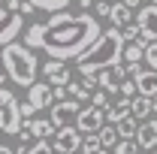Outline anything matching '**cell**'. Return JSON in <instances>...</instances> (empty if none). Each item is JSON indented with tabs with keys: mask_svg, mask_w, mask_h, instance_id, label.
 <instances>
[{
	"mask_svg": "<svg viewBox=\"0 0 157 154\" xmlns=\"http://www.w3.org/2000/svg\"><path fill=\"white\" fill-rule=\"evenodd\" d=\"M103 33L91 12H55L42 24V52L55 60H76Z\"/></svg>",
	"mask_w": 157,
	"mask_h": 154,
	"instance_id": "obj_1",
	"label": "cell"
},
{
	"mask_svg": "<svg viewBox=\"0 0 157 154\" xmlns=\"http://www.w3.org/2000/svg\"><path fill=\"white\" fill-rule=\"evenodd\" d=\"M124 45H127V42L121 37V30H118V27H106V30L76 58V70L82 76H97L100 70H109V67H115L118 60H121Z\"/></svg>",
	"mask_w": 157,
	"mask_h": 154,
	"instance_id": "obj_2",
	"label": "cell"
},
{
	"mask_svg": "<svg viewBox=\"0 0 157 154\" xmlns=\"http://www.w3.org/2000/svg\"><path fill=\"white\" fill-rule=\"evenodd\" d=\"M0 67L6 79L12 85H21V88H30L36 82V73H39V60L33 55V48H27L24 42H9L0 48Z\"/></svg>",
	"mask_w": 157,
	"mask_h": 154,
	"instance_id": "obj_3",
	"label": "cell"
},
{
	"mask_svg": "<svg viewBox=\"0 0 157 154\" xmlns=\"http://www.w3.org/2000/svg\"><path fill=\"white\" fill-rule=\"evenodd\" d=\"M21 130V103L9 88H0V133L18 136Z\"/></svg>",
	"mask_w": 157,
	"mask_h": 154,
	"instance_id": "obj_4",
	"label": "cell"
},
{
	"mask_svg": "<svg viewBox=\"0 0 157 154\" xmlns=\"http://www.w3.org/2000/svg\"><path fill=\"white\" fill-rule=\"evenodd\" d=\"M136 24H139V45L145 48L148 42H157V6L154 3H145L136 9Z\"/></svg>",
	"mask_w": 157,
	"mask_h": 154,
	"instance_id": "obj_5",
	"label": "cell"
},
{
	"mask_svg": "<svg viewBox=\"0 0 157 154\" xmlns=\"http://www.w3.org/2000/svg\"><path fill=\"white\" fill-rule=\"evenodd\" d=\"M21 30H24V15L0 6V48L15 42V37H21Z\"/></svg>",
	"mask_w": 157,
	"mask_h": 154,
	"instance_id": "obj_6",
	"label": "cell"
},
{
	"mask_svg": "<svg viewBox=\"0 0 157 154\" xmlns=\"http://www.w3.org/2000/svg\"><path fill=\"white\" fill-rule=\"evenodd\" d=\"M78 109H82V103L73 100V97H70V100H58V103H52V109H48V121H52L55 127H73Z\"/></svg>",
	"mask_w": 157,
	"mask_h": 154,
	"instance_id": "obj_7",
	"label": "cell"
},
{
	"mask_svg": "<svg viewBox=\"0 0 157 154\" xmlns=\"http://www.w3.org/2000/svg\"><path fill=\"white\" fill-rule=\"evenodd\" d=\"M55 133H58V127L48 118H24L21 121V130H18V139L21 142H30V139H48Z\"/></svg>",
	"mask_w": 157,
	"mask_h": 154,
	"instance_id": "obj_8",
	"label": "cell"
},
{
	"mask_svg": "<svg viewBox=\"0 0 157 154\" xmlns=\"http://www.w3.org/2000/svg\"><path fill=\"white\" fill-rule=\"evenodd\" d=\"M103 124H106V109H97V106H91V103L78 109V115H76V130H78L82 136L97 133Z\"/></svg>",
	"mask_w": 157,
	"mask_h": 154,
	"instance_id": "obj_9",
	"label": "cell"
},
{
	"mask_svg": "<svg viewBox=\"0 0 157 154\" xmlns=\"http://www.w3.org/2000/svg\"><path fill=\"white\" fill-rule=\"evenodd\" d=\"M82 139H85V136L76 130V124H73V127H58V133L52 136L55 154H76L78 148H82Z\"/></svg>",
	"mask_w": 157,
	"mask_h": 154,
	"instance_id": "obj_10",
	"label": "cell"
},
{
	"mask_svg": "<svg viewBox=\"0 0 157 154\" xmlns=\"http://www.w3.org/2000/svg\"><path fill=\"white\" fill-rule=\"evenodd\" d=\"M42 76H45V82L55 88V85H70L73 73H70L67 60H55V58H48L45 64H42Z\"/></svg>",
	"mask_w": 157,
	"mask_h": 154,
	"instance_id": "obj_11",
	"label": "cell"
},
{
	"mask_svg": "<svg viewBox=\"0 0 157 154\" xmlns=\"http://www.w3.org/2000/svg\"><path fill=\"white\" fill-rule=\"evenodd\" d=\"M133 142H136L142 151H154L157 148V118H148V121H139L136 127V136H133Z\"/></svg>",
	"mask_w": 157,
	"mask_h": 154,
	"instance_id": "obj_12",
	"label": "cell"
},
{
	"mask_svg": "<svg viewBox=\"0 0 157 154\" xmlns=\"http://www.w3.org/2000/svg\"><path fill=\"white\" fill-rule=\"evenodd\" d=\"M27 103L33 106V109H52V103H55V97H52V85L48 82H33L30 88H27Z\"/></svg>",
	"mask_w": 157,
	"mask_h": 154,
	"instance_id": "obj_13",
	"label": "cell"
},
{
	"mask_svg": "<svg viewBox=\"0 0 157 154\" xmlns=\"http://www.w3.org/2000/svg\"><path fill=\"white\" fill-rule=\"evenodd\" d=\"M109 21H112V27H127V24H133L136 21V9H130V6H124L121 0L112 3V12H109Z\"/></svg>",
	"mask_w": 157,
	"mask_h": 154,
	"instance_id": "obj_14",
	"label": "cell"
},
{
	"mask_svg": "<svg viewBox=\"0 0 157 154\" xmlns=\"http://www.w3.org/2000/svg\"><path fill=\"white\" fill-rule=\"evenodd\" d=\"M133 82H136V94H142V97H157V73H154V70H142Z\"/></svg>",
	"mask_w": 157,
	"mask_h": 154,
	"instance_id": "obj_15",
	"label": "cell"
},
{
	"mask_svg": "<svg viewBox=\"0 0 157 154\" xmlns=\"http://www.w3.org/2000/svg\"><path fill=\"white\" fill-rule=\"evenodd\" d=\"M154 112V97H142L136 94L130 100V115L136 118V121H148V115Z\"/></svg>",
	"mask_w": 157,
	"mask_h": 154,
	"instance_id": "obj_16",
	"label": "cell"
},
{
	"mask_svg": "<svg viewBox=\"0 0 157 154\" xmlns=\"http://www.w3.org/2000/svg\"><path fill=\"white\" fill-rule=\"evenodd\" d=\"M124 118H130V100H127V97H121L115 106H112V103L106 106V124H118V121H124Z\"/></svg>",
	"mask_w": 157,
	"mask_h": 154,
	"instance_id": "obj_17",
	"label": "cell"
},
{
	"mask_svg": "<svg viewBox=\"0 0 157 154\" xmlns=\"http://www.w3.org/2000/svg\"><path fill=\"white\" fill-rule=\"evenodd\" d=\"M27 3H30L36 12H52V15H55V12H63L67 6H73L78 0H27Z\"/></svg>",
	"mask_w": 157,
	"mask_h": 154,
	"instance_id": "obj_18",
	"label": "cell"
},
{
	"mask_svg": "<svg viewBox=\"0 0 157 154\" xmlns=\"http://www.w3.org/2000/svg\"><path fill=\"white\" fill-rule=\"evenodd\" d=\"M97 139H100V148H103V151L115 148V145H118V133H115V124H103V127L97 130Z\"/></svg>",
	"mask_w": 157,
	"mask_h": 154,
	"instance_id": "obj_19",
	"label": "cell"
},
{
	"mask_svg": "<svg viewBox=\"0 0 157 154\" xmlns=\"http://www.w3.org/2000/svg\"><path fill=\"white\" fill-rule=\"evenodd\" d=\"M15 154H55V145H52L48 139H36V142H30L27 148L21 145V148H18Z\"/></svg>",
	"mask_w": 157,
	"mask_h": 154,
	"instance_id": "obj_20",
	"label": "cell"
},
{
	"mask_svg": "<svg viewBox=\"0 0 157 154\" xmlns=\"http://www.w3.org/2000/svg\"><path fill=\"white\" fill-rule=\"evenodd\" d=\"M136 127H139V121L130 115V118H124V121L115 124V133H118V139H133L136 136Z\"/></svg>",
	"mask_w": 157,
	"mask_h": 154,
	"instance_id": "obj_21",
	"label": "cell"
},
{
	"mask_svg": "<svg viewBox=\"0 0 157 154\" xmlns=\"http://www.w3.org/2000/svg\"><path fill=\"white\" fill-rule=\"evenodd\" d=\"M24 45H27V48H42V24H30V27H27Z\"/></svg>",
	"mask_w": 157,
	"mask_h": 154,
	"instance_id": "obj_22",
	"label": "cell"
},
{
	"mask_svg": "<svg viewBox=\"0 0 157 154\" xmlns=\"http://www.w3.org/2000/svg\"><path fill=\"white\" fill-rule=\"evenodd\" d=\"M67 94L73 97V100H78V103H85V100H91V91L82 85V82H73L70 79V85H67Z\"/></svg>",
	"mask_w": 157,
	"mask_h": 154,
	"instance_id": "obj_23",
	"label": "cell"
},
{
	"mask_svg": "<svg viewBox=\"0 0 157 154\" xmlns=\"http://www.w3.org/2000/svg\"><path fill=\"white\" fill-rule=\"evenodd\" d=\"M121 58L127 60V64H142V45H139V42H127Z\"/></svg>",
	"mask_w": 157,
	"mask_h": 154,
	"instance_id": "obj_24",
	"label": "cell"
},
{
	"mask_svg": "<svg viewBox=\"0 0 157 154\" xmlns=\"http://www.w3.org/2000/svg\"><path fill=\"white\" fill-rule=\"evenodd\" d=\"M78 151H82V154H103L97 133H88V136H85V139H82V148H78Z\"/></svg>",
	"mask_w": 157,
	"mask_h": 154,
	"instance_id": "obj_25",
	"label": "cell"
},
{
	"mask_svg": "<svg viewBox=\"0 0 157 154\" xmlns=\"http://www.w3.org/2000/svg\"><path fill=\"white\" fill-rule=\"evenodd\" d=\"M142 58H145V64H148V70L157 73V42H148V45L142 48Z\"/></svg>",
	"mask_w": 157,
	"mask_h": 154,
	"instance_id": "obj_26",
	"label": "cell"
},
{
	"mask_svg": "<svg viewBox=\"0 0 157 154\" xmlns=\"http://www.w3.org/2000/svg\"><path fill=\"white\" fill-rule=\"evenodd\" d=\"M139 145L133 142V139H118V145L112 148V154H136Z\"/></svg>",
	"mask_w": 157,
	"mask_h": 154,
	"instance_id": "obj_27",
	"label": "cell"
},
{
	"mask_svg": "<svg viewBox=\"0 0 157 154\" xmlns=\"http://www.w3.org/2000/svg\"><path fill=\"white\" fill-rule=\"evenodd\" d=\"M91 106H97V109H106V106H109V94H106L103 88H94V91H91Z\"/></svg>",
	"mask_w": 157,
	"mask_h": 154,
	"instance_id": "obj_28",
	"label": "cell"
},
{
	"mask_svg": "<svg viewBox=\"0 0 157 154\" xmlns=\"http://www.w3.org/2000/svg\"><path fill=\"white\" fill-rule=\"evenodd\" d=\"M118 94L127 97V100H133V97H136V82H133V79H124L121 88H118Z\"/></svg>",
	"mask_w": 157,
	"mask_h": 154,
	"instance_id": "obj_29",
	"label": "cell"
},
{
	"mask_svg": "<svg viewBox=\"0 0 157 154\" xmlns=\"http://www.w3.org/2000/svg\"><path fill=\"white\" fill-rule=\"evenodd\" d=\"M121 37H124V42H136V39H139V24L133 21V24L121 27Z\"/></svg>",
	"mask_w": 157,
	"mask_h": 154,
	"instance_id": "obj_30",
	"label": "cell"
},
{
	"mask_svg": "<svg viewBox=\"0 0 157 154\" xmlns=\"http://www.w3.org/2000/svg\"><path fill=\"white\" fill-rule=\"evenodd\" d=\"M94 12H97V18H109V12H112V3H103V0H97V3H94Z\"/></svg>",
	"mask_w": 157,
	"mask_h": 154,
	"instance_id": "obj_31",
	"label": "cell"
},
{
	"mask_svg": "<svg viewBox=\"0 0 157 154\" xmlns=\"http://www.w3.org/2000/svg\"><path fill=\"white\" fill-rule=\"evenodd\" d=\"M52 97H55V103L58 100H67V85H55L52 88Z\"/></svg>",
	"mask_w": 157,
	"mask_h": 154,
	"instance_id": "obj_32",
	"label": "cell"
},
{
	"mask_svg": "<svg viewBox=\"0 0 157 154\" xmlns=\"http://www.w3.org/2000/svg\"><path fill=\"white\" fill-rule=\"evenodd\" d=\"M33 115H36V109H33V106L24 100V103H21V121H24V118H33Z\"/></svg>",
	"mask_w": 157,
	"mask_h": 154,
	"instance_id": "obj_33",
	"label": "cell"
},
{
	"mask_svg": "<svg viewBox=\"0 0 157 154\" xmlns=\"http://www.w3.org/2000/svg\"><path fill=\"white\" fill-rule=\"evenodd\" d=\"M18 12H21V15H30V12H36V9H33L27 0H21V9H18Z\"/></svg>",
	"mask_w": 157,
	"mask_h": 154,
	"instance_id": "obj_34",
	"label": "cell"
},
{
	"mask_svg": "<svg viewBox=\"0 0 157 154\" xmlns=\"http://www.w3.org/2000/svg\"><path fill=\"white\" fill-rule=\"evenodd\" d=\"M6 9H9V12H18V9H21V0H6Z\"/></svg>",
	"mask_w": 157,
	"mask_h": 154,
	"instance_id": "obj_35",
	"label": "cell"
},
{
	"mask_svg": "<svg viewBox=\"0 0 157 154\" xmlns=\"http://www.w3.org/2000/svg\"><path fill=\"white\" fill-rule=\"evenodd\" d=\"M78 6L82 9H94V0H78Z\"/></svg>",
	"mask_w": 157,
	"mask_h": 154,
	"instance_id": "obj_36",
	"label": "cell"
},
{
	"mask_svg": "<svg viewBox=\"0 0 157 154\" xmlns=\"http://www.w3.org/2000/svg\"><path fill=\"white\" fill-rule=\"evenodd\" d=\"M124 6H130V9H139V0H121Z\"/></svg>",
	"mask_w": 157,
	"mask_h": 154,
	"instance_id": "obj_37",
	"label": "cell"
},
{
	"mask_svg": "<svg viewBox=\"0 0 157 154\" xmlns=\"http://www.w3.org/2000/svg\"><path fill=\"white\" fill-rule=\"evenodd\" d=\"M0 154H15V151H12L9 145H0Z\"/></svg>",
	"mask_w": 157,
	"mask_h": 154,
	"instance_id": "obj_38",
	"label": "cell"
},
{
	"mask_svg": "<svg viewBox=\"0 0 157 154\" xmlns=\"http://www.w3.org/2000/svg\"><path fill=\"white\" fill-rule=\"evenodd\" d=\"M3 82H6V73H3V67H0V85H3Z\"/></svg>",
	"mask_w": 157,
	"mask_h": 154,
	"instance_id": "obj_39",
	"label": "cell"
},
{
	"mask_svg": "<svg viewBox=\"0 0 157 154\" xmlns=\"http://www.w3.org/2000/svg\"><path fill=\"white\" fill-rule=\"evenodd\" d=\"M154 112H157V97H154Z\"/></svg>",
	"mask_w": 157,
	"mask_h": 154,
	"instance_id": "obj_40",
	"label": "cell"
},
{
	"mask_svg": "<svg viewBox=\"0 0 157 154\" xmlns=\"http://www.w3.org/2000/svg\"><path fill=\"white\" fill-rule=\"evenodd\" d=\"M103 3H115V0H103Z\"/></svg>",
	"mask_w": 157,
	"mask_h": 154,
	"instance_id": "obj_41",
	"label": "cell"
},
{
	"mask_svg": "<svg viewBox=\"0 0 157 154\" xmlns=\"http://www.w3.org/2000/svg\"><path fill=\"white\" fill-rule=\"evenodd\" d=\"M148 3H154V6H157V0H148Z\"/></svg>",
	"mask_w": 157,
	"mask_h": 154,
	"instance_id": "obj_42",
	"label": "cell"
},
{
	"mask_svg": "<svg viewBox=\"0 0 157 154\" xmlns=\"http://www.w3.org/2000/svg\"><path fill=\"white\" fill-rule=\"evenodd\" d=\"M3 3H6V0H0V6H3Z\"/></svg>",
	"mask_w": 157,
	"mask_h": 154,
	"instance_id": "obj_43",
	"label": "cell"
},
{
	"mask_svg": "<svg viewBox=\"0 0 157 154\" xmlns=\"http://www.w3.org/2000/svg\"><path fill=\"white\" fill-rule=\"evenodd\" d=\"M151 154H157V151H151Z\"/></svg>",
	"mask_w": 157,
	"mask_h": 154,
	"instance_id": "obj_44",
	"label": "cell"
},
{
	"mask_svg": "<svg viewBox=\"0 0 157 154\" xmlns=\"http://www.w3.org/2000/svg\"><path fill=\"white\" fill-rule=\"evenodd\" d=\"M103 154H106V151H103Z\"/></svg>",
	"mask_w": 157,
	"mask_h": 154,
	"instance_id": "obj_45",
	"label": "cell"
},
{
	"mask_svg": "<svg viewBox=\"0 0 157 154\" xmlns=\"http://www.w3.org/2000/svg\"><path fill=\"white\" fill-rule=\"evenodd\" d=\"M0 136H3V133H0Z\"/></svg>",
	"mask_w": 157,
	"mask_h": 154,
	"instance_id": "obj_46",
	"label": "cell"
}]
</instances>
